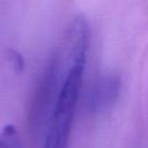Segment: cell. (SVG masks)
Masks as SVG:
<instances>
[{
    "instance_id": "6da1fadb",
    "label": "cell",
    "mask_w": 148,
    "mask_h": 148,
    "mask_svg": "<svg viewBox=\"0 0 148 148\" xmlns=\"http://www.w3.org/2000/svg\"><path fill=\"white\" fill-rule=\"evenodd\" d=\"M89 44V30L83 17H76L65 42L64 69L51 112L43 148H68Z\"/></svg>"
},
{
    "instance_id": "7a4b0ae2",
    "label": "cell",
    "mask_w": 148,
    "mask_h": 148,
    "mask_svg": "<svg viewBox=\"0 0 148 148\" xmlns=\"http://www.w3.org/2000/svg\"><path fill=\"white\" fill-rule=\"evenodd\" d=\"M114 81H106L102 82V84L97 88L94 92L92 103L98 106H104L105 104L110 103L114 98V94L117 91V87L114 86Z\"/></svg>"
},
{
    "instance_id": "3957f363",
    "label": "cell",
    "mask_w": 148,
    "mask_h": 148,
    "mask_svg": "<svg viewBox=\"0 0 148 148\" xmlns=\"http://www.w3.org/2000/svg\"><path fill=\"white\" fill-rule=\"evenodd\" d=\"M0 148H22L18 131L14 125H6L0 131Z\"/></svg>"
}]
</instances>
